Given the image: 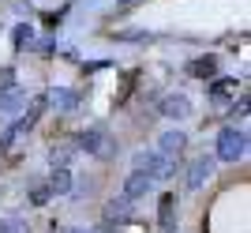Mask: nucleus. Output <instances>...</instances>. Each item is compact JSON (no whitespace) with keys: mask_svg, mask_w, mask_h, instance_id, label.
I'll use <instances>...</instances> for the list:
<instances>
[{"mask_svg":"<svg viewBox=\"0 0 251 233\" xmlns=\"http://www.w3.org/2000/svg\"><path fill=\"white\" fill-rule=\"evenodd\" d=\"M244 150H248V136H244V132H236V128H225V132H221V139H218V158L236 162Z\"/></svg>","mask_w":251,"mask_h":233,"instance_id":"obj_1","label":"nucleus"},{"mask_svg":"<svg viewBox=\"0 0 251 233\" xmlns=\"http://www.w3.org/2000/svg\"><path fill=\"white\" fill-rule=\"evenodd\" d=\"M184 143H188V136H184V132H165V136H161V143H157V154L173 158V154H180V150H184Z\"/></svg>","mask_w":251,"mask_h":233,"instance_id":"obj_2","label":"nucleus"},{"mask_svg":"<svg viewBox=\"0 0 251 233\" xmlns=\"http://www.w3.org/2000/svg\"><path fill=\"white\" fill-rule=\"evenodd\" d=\"M79 147H83V150H94V154H105L109 143H105V132H101V128H90V132L79 136Z\"/></svg>","mask_w":251,"mask_h":233,"instance_id":"obj_3","label":"nucleus"},{"mask_svg":"<svg viewBox=\"0 0 251 233\" xmlns=\"http://www.w3.org/2000/svg\"><path fill=\"white\" fill-rule=\"evenodd\" d=\"M147 188H150V177H147L143 170H135L131 177H127V184H124V200H139Z\"/></svg>","mask_w":251,"mask_h":233,"instance_id":"obj_4","label":"nucleus"},{"mask_svg":"<svg viewBox=\"0 0 251 233\" xmlns=\"http://www.w3.org/2000/svg\"><path fill=\"white\" fill-rule=\"evenodd\" d=\"M157 214H161V230L165 233H173L176 230V196H161V207H157Z\"/></svg>","mask_w":251,"mask_h":233,"instance_id":"obj_5","label":"nucleus"},{"mask_svg":"<svg viewBox=\"0 0 251 233\" xmlns=\"http://www.w3.org/2000/svg\"><path fill=\"white\" fill-rule=\"evenodd\" d=\"M232 94H236V79H221V83H214V87H210V98H214L218 106H225V102H229Z\"/></svg>","mask_w":251,"mask_h":233,"instance_id":"obj_6","label":"nucleus"},{"mask_svg":"<svg viewBox=\"0 0 251 233\" xmlns=\"http://www.w3.org/2000/svg\"><path fill=\"white\" fill-rule=\"evenodd\" d=\"M210 170H214V158H199L195 166H191V173H188V184H191V188H199L202 177H210Z\"/></svg>","mask_w":251,"mask_h":233,"instance_id":"obj_7","label":"nucleus"},{"mask_svg":"<svg viewBox=\"0 0 251 233\" xmlns=\"http://www.w3.org/2000/svg\"><path fill=\"white\" fill-rule=\"evenodd\" d=\"M161 113H165V116H184V113H188V98H184V94L165 98V102H161Z\"/></svg>","mask_w":251,"mask_h":233,"instance_id":"obj_8","label":"nucleus"},{"mask_svg":"<svg viewBox=\"0 0 251 233\" xmlns=\"http://www.w3.org/2000/svg\"><path fill=\"white\" fill-rule=\"evenodd\" d=\"M72 188V177H68V170H52V177H49V192H68Z\"/></svg>","mask_w":251,"mask_h":233,"instance_id":"obj_9","label":"nucleus"},{"mask_svg":"<svg viewBox=\"0 0 251 233\" xmlns=\"http://www.w3.org/2000/svg\"><path fill=\"white\" fill-rule=\"evenodd\" d=\"M210 72H214V57H202L191 64V75H210Z\"/></svg>","mask_w":251,"mask_h":233,"instance_id":"obj_10","label":"nucleus"},{"mask_svg":"<svg viewBox=\"0 0 251 233\" xmlns=\"http://www.w3.org/2000/svg\"><path fill=\"white\" fill-rule=\"evenodd\" d=\"M49 196H52L49 184H34L30 188V203H49Z\"/></svg>","mask_w":251,"mask_h":233,"instance_id":"obj_11","label":"nucleus"},{"mask_svg":"<svg viewBox=\"0 0 251 233\" xmlns=\"http://www.w3.org/2000/svg\"><path fill=\"white\" fill-rule=\"evenodd\" d=\"M11 83H15V72H11V68H0V90H11Z\"/></svg>","mask_w":251,"mask_h":233,"instance_id":"obj_12","label":"nucleus"},{"mask_svg":"<svg viewBox=\"0 0 251 233\" xmlns=\"http://www.w3.org/2000/svg\"><path fill=\"white\" fill-rule=\"evenodd\" d=\"M56 106H75V90H60V94H56Z\"/></svg>","mask_w":251,"mask_h":233,"instance_id":"obj_13","label":"nucleus"},{"mask_svg":"<svg viewBox=\"0 0 251 233\" xmlns=\"http://www.w3.org/2000/svg\"><path fill=\"white\" fill-rule=\"evenodd\" d=\"M0 233H8V226H4V222H0Z\"/></svg>","mask_w":251,"mask_h":233,"instance_id":"obj_14","label":"nucleus"}]
</instances>
